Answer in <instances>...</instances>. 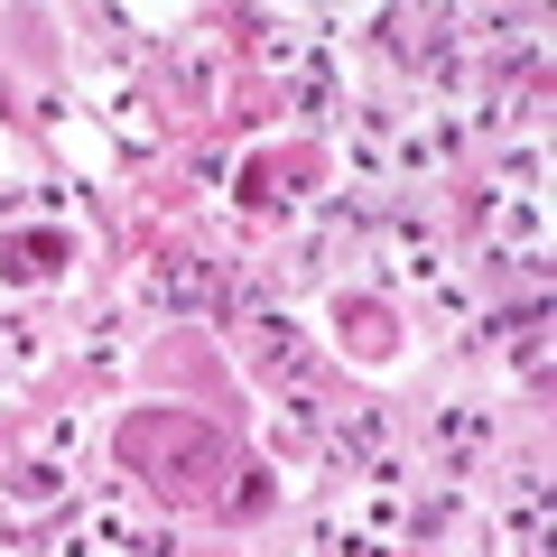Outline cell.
Instances as JSON below:
<instances>
[{
    "instance_id": "cell-1",
    "label": "cell",
    "mask_w": 557,
    "mask_h": 557,
    "mask_svg": "<svg viewBox=\"0 0 557 557\" xmlns=\"http://www.w3.org/2000/svg\"><path fill=\"white\" fill-rule=\"evenodd\" d=\"M112 456L131 465L139 483H159L168 502H186V511H223V493H233V474H242V446L196 409H131L112 428Z\"/></svg>"
},
{
    "instance_id": "cell-2",
    "label": "cell",
    "mask_w": 557,
    "mask_h": 557,
    "mask_svg": "<svg viewBox=\"0 0 557 557\" xmlns=\"http://www.w3.org/2000/svg\"><path fill=\"white\" fill-rule=\"evenodd\" d=\"M57 260H65V233H20L10 251H0V270H10V278H47Z\"/></svg>"
}]
</instances>
